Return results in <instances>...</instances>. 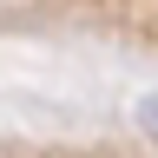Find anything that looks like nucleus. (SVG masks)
<instances>
[{
  "mask_svg": "<svg viewBox=\"0 0 158 158\" xmlns=\"http://www.w3.org/2000/svg\"><path fill=\"white\" fill-rule=\"evenodd\" d=\"M145 118H152V138H158V99H152V106H145Z\"/></svg>",
  "mask_w": 158,
  "mask_h": 158,
  "instance_id": "nucleus-1",
  "label": "nucleus"
}]
</instances>
